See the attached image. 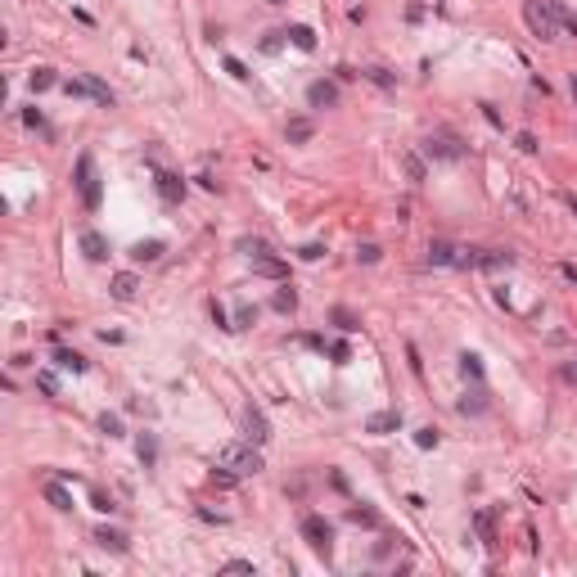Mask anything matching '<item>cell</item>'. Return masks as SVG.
<instances>
[{
  "label": "cell",
  "mask_w": 577,
  "mask_h": 577,
  "mask_svg": "<svg viewBox=\"0 0 577 577\" xmlns=\"http://www.w3.org/2000/svg\"><path fill=\"white\" fill-rule=\"evenodd\" d=\"M559 23H564L568 32H573V41H577V14H568V10H564V5H559Z\"/></svg>",
  "instance_id": "41"
},
{
  "label": "cell",
  "mask_w": 577,
  "mask_h": 577,
  "mask_svg": "<svg viewBox=\"0 0 577 577\" xmlns=\"http://www.w3.org/2000/svg\"><path fill=\"white\" fill-rule=\"evenodd\" d=\"M456 257H460L456 244H428V261L433 266H456Z\"/></svg>",
  "instance_id": "19"
},
{
  "label": "cell",
  "mask_w": 577,
  "mask_h": 577,
  "mask_svg": "<svg viewBox=\"0 0 577 577\" xmlns=\"http://www.w3.org/2000/svg\"><path fill=\"white\" fill-rule=\"evenodd\" d=\"M81 253H86L90 261H104V257H109V240L95 235V230H86V235H81Z\"/></svg>",
  "instance_id": "14"
},
{
  "label": "cell",
  "mask_w": 577,
  "mask_h": 577,
  "mask_svg": "<svg viewBox=\"0 0 577 577\" xmlns=\"http://www.w3.org/2000/svg\"><path fill=\"white\" fill-rule=\"evenodd\" d=\"M460 374L474 379V383H483V361L474 357V352H460Z\"/></svg>",
  "instance_id": "24"
},
{
  "label": "cell",
  "mask_w": 577,
  "mask_h": 577,
  "mask_svg": "<svg viewBox=\"0 0 577 577\" xmlns=\"http://www.w3.org/2000/svg\"><path fill=\"white\" fill-rule=\"evenodd\" d=\"M303 537H307V546H311L316 555H329V550H334V528H329L320 514H307L303 519Z\"/></svg>",
  "instance_id": "5"
},
{
  "label": "cell",
  "mask_w": 577,
  "mask_h": 577,
  "mask_svg": "<svg viewBox=\"0 0 577 577\" xmlns=\"http://www.w3.org/2000/svg\"><path fill=\"white\" fill-rule=\"evenodd\" d=\"M136 289H140V280H136L131 271H122V275H113V280H109V294L118 298V303H131V298H136Z\"/></svg>",
  "instance_id": "10"
},
{
  "label": "cell",
  "mask_w": 577,
  "mask_h": 577,
  "mask_svg": "<svg viewBox=\"0 0 577 577\" xmlns=\"http://www.w3.org/2000/svg\"><path fill=\"white\" fill-rule=\"evenodd\" d=\"M329 357H334V361H338V366H343V361H348V357H352V352H348V343H334V348H329Z\"/></svg>",
  "instance_id": "42"
},
{
  "label": "cell",
  "mask_w": 577,
  "mask_h": 577,
  "mask_svg": "<svg viewBox=\"0 0 577 577\" xmlns=\"http://www.w3.org/2000/svg\"><path fill=\"white\" fill-rule=\"evenodd\" d=\"M45 501L55 505V510H73V491H68L59 478H50V483H45Z\"/></svg>",
  "instance_id": "16"
},
{
  "label": "cell",
  "mask_w": 577,
  "mask_h": 577,
  "mask_svg": "<svg viewBox=\"0 0 577 577\" xmlns=\"http://www.w3.org/2000/svg\"><path fill=\"white\" fill-rule=\"evenodd\" d=\"M64 90L73 99H95L99 109H113V90L99 81V77H90V73H81V77H68L64 81Z\"/></svg>",
  "instance_id": "3"
},
{
  "label": "cell",
  "mask_w": 577,
  "mask_h": 577,
  "mask_svg": "<svg viewBox=\"0 0 577 577\" xmlns=\"http://www.w3.org/2000/svg\"><path fill=\"white\" fill-rule=\"evenodd\" d=\"M240 253H248V257L257 261V257H266V253H271V244L257 240V235H244V240H240Z\"/></svg>",
  "instance_id": "25"
},
{
  "label": "cell",
  "mask_w": 577,
  "mask_h": 577,
  "mask_svg": "<svg viewBox=\"0 0 577 577\" xmlns=\"http://www.w3.org/2000/svg\"><path fill=\"white\" fill-rule=\"evenodd\" d=\"M311 131H316V127H311V122H307V118H294V122H289V131H284V136H289V144H307V140H311Z\"/></svg>",
  "instance_id": "23"
},
{
  "label": "cell",
  "mask_w": 577,
  "mask_h": 577,
  "mask_svg": "<svg viewBox=\"0 0 577 577\" xmlns=\"http://www.w3.org/2000/svg\"><path fill=\"white\" fill-rule=\"evenodd\" d=\"M474 528H478L483 546H496V533H491V514H487V510H478V514H474Z\"/></svg>",
  "instance_id": "27"
},
{
  "label": "cell",
  "mask_w": 577,
  "mask_h": 577,
  "mask_svg": "<svg viewBox=\"0 0 577 577\" xmlns=\"http://www.w3.org/2000/svg\"><path fill=\"white\" fill-rule=\"evenodd\" d=\"M244 442H253V447H266V442H271V424H266V415H261L257 406L244 411Z\"/></svg>",
  "instance_id": "7"
},
{
  "label": "cell",
  "mask_w": 577,
  "mask_h": 577,
  "mask_svg": "<svg viewBox=\"0 0 577 577\" xmlns=\"http://www.w3.org/2000/svg\"><path fill=\"white\" fill-rule=\"evenodd\" d=\"M50 86H59L55 68H36V73H32V90H36V95H41V90H50Z\"/></svg>",
  "instance_id": "28"
},
{
  "label": "cell",
  "mask_w": 577,
  "mask_h": 577,
  "mask_svg": "<svg viewBox=\"0 0 577 577\" xmlns=\"http://www.w3.org/2000/svg\"><path fill=\"white\" fill-rule=\"evenodd\" d=\"M36 388H41L45 397H55V392H59V383H55V374H50V370H41V374H36Z\"/></svg>",
  "instance_id": "34"
},
{
  "label": "cell",
  "mask_w": 577,
  "mask_h": 577,
  "mask_svg": "<svg viewBox=\"0 0 577 577\" xmlns=\"http://www.w3.org/2000/svg\"><path fill=\"white\" fill-rule=\"evenodd\" d=\"M402 163H406V172H411V181H424V163H420V153H406Z\"/></svg>",
  "instance_id": "32"
},
{
  "label": "cell",
  "mask_w": 577,
  "mask_h": 577,
  "mask_svg": "<svg viewBox=\"0 0 577 577\" xmlns=\"http://www.w3.org/2000/svg\"><path fill=\"white\" fill-rule=\"evenodd\" d=\"M523 23L537 41H555L559 36V0H528L523 5Z\"/></svg>",
  "instance_id": "2"
},
{
  "label": "cell",
  "mask_w": 577,
  "mask_h": 577,
  "mask_svg": "<svg viewBox=\"0 0 577 577\" xmlns=\"http://www.w3.org/2000/svg\"><path fill=\"white\" fill-rule=\"evenodd\" d=\"M55 366H59V370H73V374H81V370H86V357H81V352H68V348H59V352H55Z\"/></svg>",
  "instance_id": "20"
},
{
  "label": "cell",
  "mask_w": 577,
  "mask_h": 577,
  "mask_svg": "<svg viewBox=\"0 0 577 577\" xmlns=\"http://www.w3.org/2000/svg\"><path fill=\"white\" fill-rule=\"evenodd\" d=\"M271 5H284V0H271Z\"/></svg>",
  "instance_id": "49"
},
{
  "label": "cell",
  "mask_w": 577,
  "mask_h": 577,
  "mask_svg": "<svg viewBox=\"0 0 577 577\" xmlns=\"http://www.w3.org/2000/svg\"><path fill=\"white\" fill-rule=\"evenodd\" d=\"M568 379H577V370H573V374H568Z\"/></svg>",
  "instance_id": "50"
},
{
  "label": "cell",
  "mask_w": 577,
  "mask_h": 577,
  "mask_svg": "<svg viewBox=\"0 0 577 577\" xmlns=\"http://www.w3.org/2000/svg\"><path fill=\"white\" fill-rule=\"evenodd\" d=\"M478 266L483 271H501V266H514L510 253H478Z\"/></svg>",
  "instance_id": "26"
},
{
  "label": "cell",
  "mask_w": 577,
  "mask_h": 577,
  "mask_svg": "<svg viewBox=\"0 0 577 577\" xmlns=\"http://www.w3.org/2000/svg\"><path fill=\"white\" fill-rule=\"evenodd\" d=\"M217 469H230L235 478H253V474H261V451L253 447V442H226V447L217 451V460H212Z\"/></svg>",
  "instance_id": "1"
},
{
  "label": "cell",
  "mask_w": 577,
  "mask_h": 577,
  "mask_svg": "<svg viewBox=\"0 0 577 577\" xmlns=\"http://www.w3.org/2000/svg\"><path fill=\"white\" fill-rule=\"evenodd\" d=\"M77 190H81V203L95 212L104 203V190H99V176H95V158L90 153H77Z\"/></svg>",
  "instance_id": "4"
},
{
  "label": "cell",
  "mask_w": 577,
  "mask_h": 577,
  "mask_svg": "<svg viewBox=\"0 0 577 577\" xmlns=\"http://www.w3.org/2000/svg\"><path fill=\"white\" fill-rule=\"evenodd\" d=\"M99 433L122 437V420H118V415H109V411H104V415H99Z\"/></svg>",
  "instance_id": "29"
},
{
  "label": "cell",
  "mask_w": 577,
  "mask_h": 577,
  "mask_svg": "<svg viewBox=\"0 0 577 577\" xmlns=\"http://www.w3.org/2000/svg\"><path fill=\"white\" fill-rule=\"evenodd\" d=\"M573 95H577V73H573Z\"/></svg>",
  "instance_id": "48"
},
{
  "label": "cell",
  "mask_w": 577,
  "mask_h": 577,
  "mask_svg": "<svg viewBox=\"0 0 577 577\" xmlns=\"http://www.w3.org/2000/svg\"><path fill=\"white\" fill-rule=\"evenodd\" d=\"M348 519H352V523H366V528H379V514L366 510V505H361V510H348Z\"/></svg>",
  "instance_id": "31"
},
{
  "label": "cell",
  "mask_w": 577,
  "mask_h": 577,
  "mask_svg": "<svg viewBox=\"0 0 577 577\" xmlns=\"http://www.w3.org/2000/svg\"><path fill=\"white\" fill-rule=\"evenodd\" d=\"M158 257H163V240H140L131 248V261H140V266L144 261H158Z\"/></svg>",
  "instance_id": "17"
},
{
  "label": "cell",
  "mask_w": 577,
  "mask_h": 577,
  "mask_svg": "<svg viewBox=\"0 0 577 577\" xmlns=\"http://www.w3.org/2000/svg\"><path fill=\"white\" fill-rule=\"evenodd\" d=\"M559 271H564V275H568V280H573V284H577V266H573V261H564V266H559Z\"/></svg>",
  "instance_id": "46"
},
{
  "label": "cell",
  "mask_w": 577,
  "mask_h": 577,
  "mask_svg": "<svg viewBox=\"0 0 577 577\" xmlns=\"http://www.w3.org/2000/svg\"><path fill=\"white\" fill-rule=\"evenodd\" d=\"M271 307H275V311H284V316H289V311H294V307H298V294H294V289H289V284H280V289H275V294H271Z\"/></svg>",
  "instance_id": "22"
},
{
  "label": "cell",
  "mask_w": 577,
  "mask_h": 577,
  "mask_svg": "<svg viewBox=\"0 0 577 577\" xmlns=\"http://www.w3.org/2000/svg\"><path fill=\"white\" fill-rule=\"evenodd\" d=\"M366 77H370L374 86H383V90H392V77L383 73V68H366Z\"/></svg>",
  "instance_id": "38"
},
{
  "label": "cell",
  "mask_w": 577,
  "mask_h": 577,
  "mask_svg": "<svg viewBox=\"0 0 577 577\" xmlns=\"http://www.w3.org/2000/svg\"><path fill=\"white\" fill-rule=\"evenodd\" d=\"M221 573H257V568H253V559H226Z\"/></svg>",
  "instance_id": "33"
},
{
  "label": "cell",
  "mask_w": 577,
  "mask_h": 577,
  "mask_svg": "<svg viewBox=\"0 0 577 577\" xmlns=\"http://www.w3.org/2000/svg\"><path fill=\"white\" fill-rule=\"evenodd\" d=\"M392 428H402V411H379L366 420V433H392Z\"/></svg>",
  "instance_id": "11"
},
{
  "label": "cell",
  "mask_w": 577,
  "mask_h": 577,
  "mask_svg": "<svg viewBox=\"0 0 577 577\" xmlns=\"http://www.w3.org/2000/svg\"><path fill=\"white\" fill-rule=\"evenodd\" d=\"M334 325L343 329V334H352V329H357V320H352L348 311H343V307H338V311H334Z\"/></svg>",
  "instance_id": "39"
},
{
  "label": "cell",
  "mask_w": 577,
  "mask_h": 577,
  "mask_svg": "<svg viewBox=\"0 0 577 577\" xmlns=\"http://www.w3.org/2000/svg\"><path fill=\"white\" fill-rule=\"evenodd\" d=\"M564 203H568V207H573V212H577V194H564Z\"/></svg>",
  "instance_id": "47"
},
{
  "label": "cell",
  "mask_w": 577,
  "mask_h": 577,
  "mask_svg": "<svg viewBox=\"0 0 577 577\" xmlns=\"http://www.w3.org/2000/svg\"><path fill=\"white\" fill-rule=\"evenodd\" d=\"M415 447H437V428H420V433H415Z\"/></svg>",
  "instance_id": "37"
},
{
  "label": "cell",
  "mask_w": 577,
  "mask_h": 577,
  "mask_svg": "<svg viewBox=\"0 0 577 577\" xmlns=\"http://www.w3.org/2000/svg\"><path fill=\"white\" fill-rule=\"evenodd\" d=\"M226 73L235 77V81H248V68H244V64H240V59H235V55H226Z\"/></svg>",
  "instance_id": "36"
},
{
  "label": "cell",
  "mask_w": 577,
  "mask_h": 577,
  "mask_svg": "<svg viewBox=\"0 0 577 577\" xmlns=\"http://www.w3.org/2000/svg\"><path fill=\"white\" fill-rule=\"evenodd\" d=\"M253 271H257V275H266V280H289V266H284L280 257H271V253L253 261Z\"/></svg>",
  "instance_id": "12"
},
{
  "label": "cell",
  "mask_w": 577,
  "mask_h": 577,
  "mask_svg": "<svg viewBox=\"0 0 577 577\" xmlns=\"http://www.w3.org/2000/svg\"><path fill=\"white\" fill-rule=\"evenodd\" d=\"M379 257H383V248H379V244H361V248H357V261H366V266H374Z\"/></svg>",
  "instance_id": "30"
},
{
  "label": "cell",
  "mask_w": 577,
  "mask_h": 577,
  "mask_svg": "<svg viewBox=\"0 0 577 577\" xmlns=\"http://www.w3.org/2000/svg\"><path fill=\"white\" fill-rule=\"evenodd\" d=\"M23 122H27V127H41V109H23Z\"/></svg>",
  "instance_id": "44"
},
{
  "label": "cell",
  "mask_w": 577,
  "mask_h": 577,
  "mask_svg": "<svg viewBox=\"0 0 577 577\" xmlns=\"http://www.w3.org/2000/svg\"><path fill=\"white\" fill-rule=\"evenodd\" d=\"M95 541L113 555H127V533H118V528H95Z\"/></svg>",
  "instance_id": "13"
},
{
  "label": "cell",
  "mask_w": 577,
  "mask_h": 577,
  "mask_svg": "<svg viewBox=\"0 0 577 577\" xmlns=\"http://www.w3.org/2000/svg\"><path fill=\"white\" fill-rule=\"evenodd\" d=\"M289 41L298 45V50H307V55H311V50H316V32H311V27H307V23H294V27H289Z\"/></svg>",
  "instance_id": "18"
},
{
  "label": "cell",
  "mask_w": 577,
  "mask_h": 577,
  "mask_svg": "<svg viewBox=\"0 0 577 577\" xmlns=\"http://www.w3.org/2000/svg\"><path fill=\"white\" fill-rule=\"evenodd\" d=\"M253 320H257V307H240V311H235V329H248Z\"/></svg>",
  "instance_id": "35"
},
{
  "label": "cell",
  "mask_w": 577,
  "mask_h": 577,
  "mask_svg": "<svg viewBox=\"0 0 577 577\" xmlns=\"http://www.w3.org/2000/svg\"><path fill=\"white\" fill-rule=\"evenodd\" d=\"M298 257H303V261H320V257H325V248H320V244H307Z\"/></svg>",
  "instance_id": "40"
},
{
  "label": "cell",
  "mask_w": 577,
  "mask_h": 577,
  "mask_svg": "<svg viewBox=\"0 0 577 577\" xmlns=\"http://www.w3.org/2000/svg\"><path fill=\"white\" fill-rule=\"evenodd\" d=\"M136 456H140L144 469H153V465H158V437H153V433H140V437H136Z\"/></svg>",
  "instance_id": "15"
},
{
  "label": "cell",
  "mask_w": 577,
  "mask_h": 577,
  "mask_svg": "<svg viewBox=\"0 0 577 577\" xmlns=\"http://www.w3.org/2000/svg\"><path fill=\"white\" fill-rule=\"evenodd\" d=\"M280 36H284V32H271L266 41H261V50H266V55H275V50H280Z\"/></svg>",
  "instance_id": "43"
},
{
  "label": "cell",
  "mask_w": 577,
  "mask_h": 577,
  "mask_svg": "<svg viewBox=\"0 0 577 577\" xmlns=\"http://www.w3.org/2000/svg\"><path fill=\"white\" fill-rule=\"evenodd\" d=\"M307 104H311V109H334V104H338V86H334V81H311V86H307Z\"/></svg>",
  "instance_id": "9"
},
{
  "label": "cell",
  "mask_w": 577,
  "mask_h": 577,
  "mask_svg": "<svg viewBox=\"0 0 577 577\" xmlns=\"http://www.w3.org/2000/svg\"><path fill=\"white\" fill-rule=\"evenodd\" d=\"M519 149H523V153H537V140H533V136H528V131H523V136H519Z\"/></svg>",
  "instance_id": "45"
},
{
  "label": "cell",
  "mask_w": 577,
  "mask_h": 577,
  "mask_svg": "<svg viewBox=\"0 0 577 577\" xmlns=\"http://www.w3.org/2000/svg\"><path fill=\"white\" fill-rule=\"evenodd\" d=\"M460 411H465V415H483V411H487V392H483V383L460 397Z\"/></svg>",
  "instance_id": "21"
},
{
  "label": "cell",
  "mask_w": 577,
  "mask_h": 577,
  "mask_svg": "<svg viewBox=\"0 0 577 577\" xmlns=\"http://www.w3.org/2000/svg\"><path fill=\"white\" fill-rule=\"evenodd\" d=\"M424 153H428V158H447V163H460V158H465V144H460L451 131H437V136H428V140H424Z\"/></svg>",
  "instance_id": "6"
},
{
  "label": "cell",
  "mask_w": 577,
  "mask_h": 577,
  "mask_svg": "<svg viewBox=\"0 0 577 577\" xmlns=\"http://www.w3.org/2000/svg\"><path fill=\"white\" fill-rule=\"evenodd\" d=\"M153 185H158L163 203H181V198H185V181L172 176V172H153Z\"/></svg>",
  "instance_id": "8"
}]
</instances>
